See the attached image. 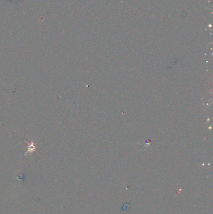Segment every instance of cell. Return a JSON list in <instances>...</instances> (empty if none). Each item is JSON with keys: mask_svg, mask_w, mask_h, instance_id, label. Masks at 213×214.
<instances>
[{"mask_svg": "<svg viewBox=\"0 0 213 214\" xmlns=\"http://www.w3.org/2000/svg\"><path fill=\"white\" fill-rule=\"evenodd\" d=\"M27 144H28V150L26 151V152L24 153V155L25 156H27L28 154L29 153H33L36 150V147L35 144L34 142H31V143H29V142H27Z\"/></svg>", "mask_w": 213, "mask_h": 214, "instance_id": "1", "label": "cell"}]
</instances>
